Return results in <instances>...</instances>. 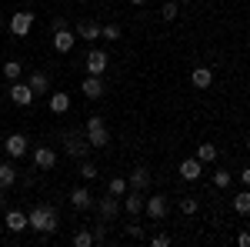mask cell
<instances>
[{"label": "cell", "mask_w": 250, "mask_h": 247, "mask_svg": "<svg viewBox=\"0 0 250 247\" xmlns=\"http://www.w3.org/2000/svg\"><path fill=\"white\" fill-rule=\"evenodd\" d=\"M27 224H30V230H37V234H54L57 224H60L57 207H50V204H37V207L27 214Z\"/></svg>", "instance_id": "obj_1"}, {"label": "cell", "mask_w": 250, "mask_h": 247, "mask_svg": "<svg viewBox=\"0 0 250 247\" xmlns=\"http://www.w3.org/2000/svg\"><path fill=\"white\" fill-rule=\"evenodd\" d=\"M87 144H90V147H100V151L110 147V131H107V120L100 114L87 117Z\"/></svg>", "instance_id": "obj_2"}, {"label": "cell", "mask_w": 250, "mask_h": 247, "mask_svg": "<svg viewBox=\"0 0 250 247\" xmlns=\"http://www.w3.org/2000/svg\"><path fill=\"white\" fill-rule=\"evenodd\" d=\"M63 144H67L63 151L70 154L74 160H83V157H87V151H90V144H87V137H80L77 131H67V134H63Z\"/></svg>", "instance_id": "obj_3"}, {"label": "cell", "mask_w": 250, "mask_h": 247, "mask_svg": "<svg viewBox=\"0 0 250 247\" xmlns=\"http://www.w3.org/2000/svg\"><path fill=\"white\" fill-rule=\"evenodd\" d=\"M10 100L17 104V107H30L37 94L30 90V84H23V80H10Z\"/></svg>", "instance_id": "obj_4"}, {"label": "cell", "mask_w": 250, "mask_h": 247, "mask_svg": "<svg viewBox=\"0 0 250 247\" xmlns=\"http://www.w3.org/2000/svg\"><path fill=\"white\" fill-rule=\"evenodd\" d=\"M34 30V14L30 10H17L14 17H10V34L14 37H27Z\"/></svg>", "instance_id": "obj_5"}, {"label": "cell", "mask_w": 250, "mask_h": 247, "mask_svg": "<svg viewBox=\"0 0 250 247\" xmlns=\"http://www.w3.org/2000/svg\"><path fill=\"white\" fill-rule=\"evenodd\" d=\"M107 50H90L87 54V74H94V77H104L107 74Z\"/></svg>", "instance_id": "obj_6"}, {"label": "cell", "mask_w": 250, "mask_h": 247, "mask_svg": "<svg viewBox=\"0 0 250 247\" xmlns=\"http://www.w3.org/2000/svg\"><path fill=\"white\" fill-rule=\"evenodd\" d=\"M144 210H147L150 221H164V217H167V197H160V194H157V197H147V201H144Z\"/></svg>", "instance_id": "obj_7"}, {"label": "cell", "mask_w": 250, "mask_h": 247, "mask_svg": "<svg viewBox=\"0 0 250 247\" xmlns=\"http://www.w3.org/2000/svg\"><path fill=\"white\" fill-rule=\"evenodd\" d=\"M74 44H77V34H70L67 27H63V30H54V50H57V54H70Z\"/></svg>", "instance_id": "obj_8"}, {"label": "cell", "mask_w": 250, "mask_h": 247, "mask_svg": "<svg viewBox=\"0 0 250 247\" xmlns=\"http://www.w3.org/2000/svg\"><path fill=\"white\" fill-rule=\"evenodd\" d=\"M34 164H37L40 171H54L57 151H54V147H37V151H34Z\"/></svg>", "instance_id": "obj_9"}, {"label": "cell", "mask_w": 250, "mask_h": 247, "mask_svg": "<svg viewBox=\"0 0 250 247\" xmlns=\"http://www.w3.org/2000/svg\"><path fill=\"white\" fill-rule=\"evenodd\" d=\"M3 147L10 157H27V137L23 134H10L7 140H3Z\"/></svg>", "instance_id": "obj_10"}, {"label": "cell", "mask_w": 250, "mask_h": 247, "mask_svg": "<svg viewBox=\"0 0 250 247\" xmlns=\"http://www.w3.org/2000/svg\"><path fill=\"white\" fill-rule=\"evenodd\" d=\"M80 90H83V97H90V100H100L107 87H104V80H100V77H94V74H90L87 80H83V84H80Z\"/></svg>", "instance_id": "obj_11"}, {"label": "cell", "mask_w": 250, "mask_h": 247, "mask_svg": "<svg viewBox=\"0 0 250 247\" xmlns=\"http://www.w3.org/2000/svg\"><path fill=\"white\" fill-rule=\"evenodd\" d=\"M144 201H147V197H144V190H134V187H130V194L124 197V210H127L130 217H137V214L144 210Z\"/></svg>", "instance_id": "obj_12"}, {"label": "cell", "mask_w": 250, "mask_h": 247, "mask_svg": "<svg viewBox=\"0 0 250 247\" xmlns=\"http://www.w3.org/2000/svg\"><path fill=\"white\" fill-rule=\"evenodd\" d=\"M27 84H30V90H34V94H37V97H43V94L50 97V77L43 74V70H34Z\"/></svg>", "instance_id": "obj_13"}, {"label": "cell", "mask_w": 250, "mask_h": 247, "mask_svg": "<svg viewBox=\"0 0 250 247\" xmlns=\"http://www.w3.org/2000/svg\"><path fill=\"white\" fill-rule=\"evenodd\" d=\"M3 224H7V230H14V234H20V230L30 227V224H27V214H23V210H7Z\"/></svg>", "instance_id": "obj_14"}, {"label": "cell", "mask_w": 250, "mask_h": 247, "mask_svg": "<svg viewBox=\"0 0 250 247\" xmlns=\"http://www.w3.org/2000/svg\"><path fill=\"white\" fill-rule=\"evenodd\" d=\"M127 184H130L134 190H147V187H150V167H144V164L134 167V174H130V180H127Z\"/></svg>", "instance_id": "obj_15"}, {"label": "cell", "mask_w": 250, "mask_h": 247, "mask_svg": "<svg viewBox=\"0 0 250 247\" xmlns=\"http://www.w3.org/2000/svg\"><path fill=\"white\" fill-rule=\"evenodd\" d=\"M70 204H74L77 210H87V207H94V197H90L87 187H74L70 190Z\"/></svg>", "instance_id": "obj_16"}, {"label": "cell", "mask_w": 250, "mask_h": 247, "mask_svg": "<svg viewBox=\"0 0 250 247\" xmlns=\"http://www.w3.org/2000/svg\"><path fill=\"white\" fill-rule=\"evenodd\" d=\"M200 174H204V164H200L197 157H187V160L180 164V177H184V180H197Z\"/></svg>", "instance_id": "obj_17"}, {"label": "cell", "mask_w": 250, "mask_h": 247, "mask_svg": "<svg viewBox=\"0 0 250 247\" xmlns=\"http://www.w3.org/2000/svg\"><path fill=\"white\" fill-rule=\"evenodd\" d=\"M117 214H120V201H117L114 194H110V197H104V201H100V217H104V224H107V221H114Z\"/></svg>", "instance_id": "obj_18"}, {"label": "cell", "mask_w": 250, "mask_h": 247, "mask_svg": "<svg viewBox=\"0 0 250 247\" xmlns=\"http://www.w3.org/2000/svg\"><path fill=\"white\" fill-rule=\"evenodd\" d=\"M190 80H193L197 90H207V87L213 84V70H210V67H197V70L190 74Z\"/></svg>", "instance_id": "obj_19"}, {"label": "cell", "mask_w": 250, "mask_h": 247, "mask_svg": "<svg viewBox=\"0 0 250 247\" xmlns=\"http://www.w3.org/2000/svg\"><path fill=\"white\" fill-rule=\"evenodd\" d=\"M50 111L54 114H67L70 111V97L63 94V90H50Z\"/></svg>", "instance_id": "obj_20"}, {"label": "cell", "mask_w": 250, "mask_h": 247, "mask_svg": "<svg viewBox=\"0 0 250 247\" xmlns=\"http://www.w3.org/2000/svg\"><path fill=\"white\" fill-rule=\"evenodd\" d=\"M77 37L80 40H97V37H100V23H94V20L77 23Z\"/></svg>", "instance_id": "obj_21"}, {"label": "cell", "mask_w": 250, "mask_h": 247, "mask_svg": "<svg viewBox=\"0 0 250 247\" xmlns=\"http://www.w3.org/2000/svg\"><path fill=\"white\" fill-rule=\"evenodd\" d=\"M17 184V167L14 164H0V190L14 187Z\"/></svg>", "instance_id": "obj_22"}, {"label": "cell", "mask_w": 250, "mask_h": 247, "mask_svg": "<svg viewBox=\"0 0 250 247\" xmlns=\"http://www.w3.org/2000/svg\"><path fill=\"white\" fill-rule=\"evenodd\" d=\"M233 210H237V214H250V187L240 190V194L233 197Z\"/></svg>", "instance_id": "obj_23"}, {"label": "cell", "mask_w": 250, "mask_h": 247, "mask_svg": "<svg viewBox=\"0 0 250 247\" xmlns=\"http://www.w3.org/2000/svg\"><path fill=\"white\" fill-rule=\"evenodd\" d=\"M20 74H23V64H20V60H7V64H3V77H7V80H20Z\"/></svg>", "instance_id": "obj_24"}, {"label": "cell", "mask_w": 250, "mask_h": 247, "mask_svg": "<svg viewBox=\"0 0 250 247\" xmlns=\"http://www.w3.org/2000/svg\"><path fill=\"white\" fill-rule=\"evenodd\" d=\"M197 160H200V164L217 160V147H213V144H200V147H197Z\"/></svg>", "instance_id": "obj_25"}, {"label": "cell", "mask_w": 250, "mask_h": 247, "mask_svg": "<svg viewBox=\"0 0 250 247\" xmlns=\"http://www.w3.org/2000/svg\"><path fill=\"white\" fill-rule=\"evenodd\" d=\"M127 190H130V184H127L124 177H114V180L107 184V194H114V197H124Z\"/></svg>", "instance_id": "obj_26"}, {"label": "cell", "mask_w": 250, "mask_h": 247, "mask_svg": "<svg viewBox=\"0 0 250 247\" xmlns=\"http://www.w3.org/2000/svg\"><path fill=\"white\" fill-rule=\"evenodd\" d=\"M177 14H180V7H177V0H167V3L160 7V17H164V20H173Z\"/></svg>", "instance_id": "obj_27"}, {"label": "cell", "mask_w": 250, "mask_h": 247, "mask_svg": "<svg viewBox=\"0 0 250 247\" xmlns=\"http://www.w3.org/2000/svg\"><path fill=\"white\" fill-rule=\"evenodd\" d=\"M74 244L77 247H90L94 244V230H77V234H74Z\"/></svg>", "instance_id": "obj_28"}, {"label": "cell", "mask_w": 250, "mask_h": 247, "mask_svg": "<svg viewBox=\"0 0 250 247\" xmlns=\"http://www.w3.org/2000/svg\"><path fill=\"white\" fill-rule=\"evenodd\" d=\"M230 180H233L230 171H213V184H217L220 190H224V187H230Z\"/></svg>", "instance_id": "obj_29"}, {"label": "cell", "mask_w": 250, "mask_h": 247, "mask_svg": "<svg viewBox=\"0 0 250 247\" xmlns=\"http://www.w3.org/2000/svg\"><path fill=\"white\" fill-rule=\"evenodd\" d=\"M97 174H100V171H97V164H90V160L80 164V177H83V180H94Z\"/></svg>", "instance_id": "obj_30"}, {"label": "cell", "mask_w": 250, "mask_h": 247, "mask_svg": "<svg viewBox=\"0 0 250 247\" xmlns=\"http://www.w3.org/2000/svg\"><path fill=\"white\" fill-rule=\"evenodd\" d=\"M100 37H107V40H120V27H117V23H107V27H100Z\"/></svg>", "instance_id": "obj_31"}, {"label": "cell", "mask_w": 250, "mask_h": 247, "mask_svg": "<svg viewBox=\"0 0 250 247\" xmlns=\"http://www.w3.org/2000/svg\"><path fill=\"white\" fill-rule=\"evenodd\" d=\"M180 214H187V217L197 214V201L193 197H180Z\"/></svg>", "instance_id": "obj_32"}, {"label": "cell", "mask_w": 250, "mask_h": 247, "mask_svg": "<svg viewBox=\"0 0 250 247\" xmlns=\"http://www.w3.org/2000/svg\"><path fill=\"white\" fill-rule=\"evenodd\" d=\"M107 241V230H104V224H97V230H94V244H104Z\"/></svg>", "instance_id": "obj_33"}, {"label": "cell", "mask_w": 250, "mask_h": 247, "mask_svg": "<svg viewBox=\"0 0 250 247\" xmlns=\"http://www.w3.org/2000/svg\"><path fill=\"white\" fill-rule=\"evenodd\" d=\"M150 244H154V247H167V244H170V237H167V234H157V237H150Z\"/></svg>", "instance_id": "obj_34"}, {"label": "cell", "mask_w": 250, "mask_h": 247, "mask_svg": "<svg viewBox=\"0 0 250 247\" xmlns=\"http://www.w3.org/2000/svg\"><path fill=\"white\" fill-rule=\"evenodd\" d=\"M127 234H130V237H144V227H140V224H127Z\"/></svg>", "instance_id": "obj_35"}, {"label": "cell", "mask_w": 250, "mask_h": 247, "mask_svg": "<svg viewBox=\"0 0 250 247\" xmlns=\"http://www.w3.org/2000/svg\"><path fill=\"white\" fill-rule=\"evenodd\" d=\"M237 244H240V247H250V230H240V234H237Z\"/></svg>", "instance_id": "obj_36"}, {"label": "cell", "mask_w": 250, "mask_h": 247, "mask_svg": "<svg viewBox=\"0 0 250 247\" xmlns=\"http://www.w3.org/2000/svg\"><path fill=\"white\" fill-rule=\"evenodd\" d=\"M63 27H67V20H63V17H54V23H50V30H63Z\"/></svg>", "instance_id": "obj_37"}, {"label": "cell", "mask_w": 250, "mask_h": 247, "mask_svg": "<svg viewBox=\"0 0 250 247\" xmlns=\"http://www.w3.org/2000/svg\"><path fill=\"white\" fill-rule=\"evenodd\" d=\"M240 180H244V184L250 187V167H244V171H240Z\"/></svg>", "instance_id": "obj_38"}, {"label": "cell", "mask_w": 250, "mask_h": 247, "mask_svg": "<svg viewBox=\"0 0 250 247\" xmlns=\"http://www.w3.org/2000/svg\"><path fill=\"white\" fill-rule=\"evenodd\" d=\"M130 3H134V7H140V3H147V0H130Z\"/></svg>", "instance_id": "obj_39"}, {"label": "cell", "mask_w": 250, "mask_h": 247, "mask_svg": "<svg viewBox=\"0 0 250 247\" xmlns=\"http://www.w3.org/2000/svg\"><path fill=\"white\" fill-rule=\"evenodd\" d=\"M177 3H190V0H177Z\"/></svg>", "instance_id": "obj_40"}]
</instances>
